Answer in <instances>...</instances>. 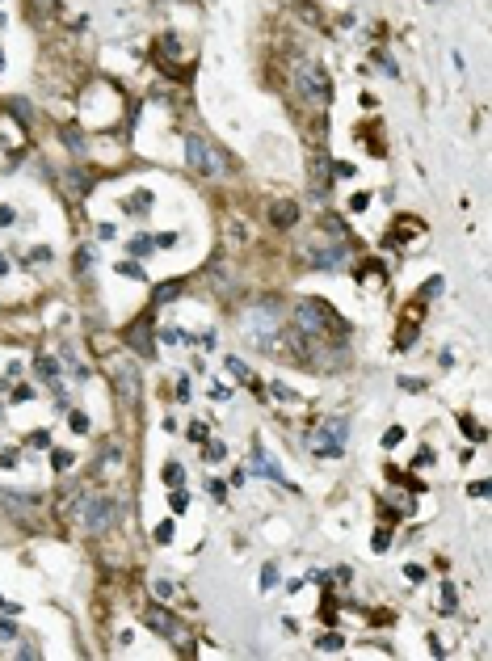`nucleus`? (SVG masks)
<instances>
[{"label":"nucleus","mask_w":492,"mask_h":661,"mask_svg":"<svg viewBox=\"0 0 492 661\" xmlns=\"http://www.w3.org/2000/svg\"><path fill=\"white\" fill-rule=\"evenodd\" d=\"M185 160H189L194 173H202V177H227V173H231V156H227L224 147H215L206 135H189V140H185Z\"/></svg>","instance_id":"nucleus-1"},{"label":"nucleus","mask_w":492,"mask_h":661,"mask_svg":"<svg viewBox=\"0 0 492 661\" xmlns=\"http://www.w3.org/2000/svg\"><path fill=\"white\" fill-rule=\"evenodd\" d=\"M295 329L299 333H324V337H328V329L345 333V321H341L328 303H320V299H303V303L295 308Z\"/></svg>","instance_id":"nucleus-2"},{"label":"nucleus","mask_w":492,"mask_h":661,"mask_svg":"<svg viewBox=\"0 0 492 661\" xmlns=\"http://www.w3.org/2000/svg\"><path fill=\"white\" fill-rule=\"evenodd\" d=\"M295 89L308 97L312 105H328L333 101V80H328V72L312 63V59H299V68H295Z\"/></svg>","instance_id":"nucleus-3"},{"label":"nucleus","mask_w":492,"mask_h":661,"mask_svg":"<svg viewBox=\"0 0 492 661\" xmlns=\"http://www.w3.org/2000/svg\"><path fill=\"white\" fill-rule=\"evenodd\" d=\"M143 623H147L152 632H160V636H164L169 645H177L181 653H189V649H194V632H189V628L181 623L177 615H169V611H164V607H147V611H143Z\"/></svg>","instance_id":"nucleus-4"},{"label":"nucleus","mask_w":492,"mask_h":661,"mask_svg":"<svg viewBox=\"0 0 492 661\" xmlns=\"http://www.w3.org/2000/svg\"><path fill=\"white\" fill-rule=\"evenodd\" d=\"M76 510H80V522H85V531H89V535H105V531L114 526V519H118L114 501H110V497H101V493H85Z\"/></svg>","instance_id":"nucleus-5"},{"label":"nucleus","mask_w":492,"mask_h":661,"mask_svg":"<svg viewBox=\"0 0 492 661\" xmlns=\"http://www.w3.org/2000/svg\"><path fill=\"white\" fill-rule=\"evenodd\" d=\"M114 392H118V400L127 409H139V400H143V379L135 371V363H127V358L114 363Z\"/></svg>","instance_id":"nucleus-6"},{"label":"nucleus","mask_w":492,"mask_h":661,"mask_svg":"<svg viewBox=\"0 0 492 661\" xmlns=\"http://www.w3.org/2000/svg\"><path fill=\"white\" fill-rule=\"evenodd\" d=\"M345 434H350V422H345V417L320 422V430L312 434V451L315 455H341V451H345Z\"/></svg>","instance_id":"nucleus-7"},{"label":"nucleus","mask_w":492,"mask_h":661,"mask_svg":"<svg viewBox=\"0 0 492 661\" xmlns=\"http://www.w3.org/2000/svg\"><path fill=\"white\" fill-rule=\"evenodd\" d=\"M303 257L312 261L315 270H337V266L345 261V249H341L337 240H333V244H328V240H308V249H303Z\"/></svg>","instance_id":"nucleus-8"},{"label":"nucleus","mask_w":492,"mask_h":661,"mask_svg":"<svg viewBox=\"0 0 492 661\" xmlns=\"http://www.w3.org/2000/svg\"><path fill=\"white\" fill-rule=\"evenodd\" d=\"M127 341H131L135 354L152 358V354H156V350H152V316H139V321L131 325V333H127Z\"/></svg>","instance_id":"nucleus-9"},{"label":"nucleus","mask_w":492,"mask_h":661,"mask_svg":"<svg viewBox=\"0 0 492 661\" xmlns=\"http://www.w3.org/2000/svg\"><path fill=\"white\" fill-rule=\"evenodd\" d=\"M118 472H122V455H118V442H105V447H101V464H97V476L114 480Z\"/></svg>","instance_id":"nucleus-10"},{"label":"nucleus","mask_w":492,"mask_h":661,"mask_svg":"<svg viewBox=\"0 0 492 661\" xmlns=\"http://www.w3.org/2000/svg\"><path fill=\"white\" fill-rule=\"evenodd\" d=\"M269 219H273L278 228H291V224L299 219V207H295V202H273V211H269Z\"/></svg>","instance_id":"nucleus-11"},{"label":"nucleus","mask_w":492,"mask_h":661,"mask_svg":"<svg viewBox=\"0 0 492 661\" xmlns=\"http://www.w3.org/2000/svg\"><path fill=\"white\" fill-rule=\"evenodd\" d=\"M0 506H9L13 519H30V501L17 497V493H9V489H0Z\"/></svg>","instance_id":"nucleus-12"},{"label":"nucleus","mask_w":492,"mask_h":661,"mask_svg":"<svg viewBox=\"0 0 492 661\" xmlns=\"http://www.w3.org/2000/svg\"><path fill=\"white\" fill-rule=\"evenodd\" d=\"M63 182H68V189H72L76 198H80V194H85V189L93 186V177L85 173V169H68V173H63Z\"/></svg>","instance_id":"nucleus-13"},{"label":"nucleus","mask_w":492,"mask_h":661,"mask_svg":"<svg viewBox=\"0 0 492 661\" xmlns=\"http://www.w3.org/2000/svg\"><path fill=\"white\" fill-rule=\"evenodd\" d=\"M177 295H181V283H164V286H156V308H160V303H173Z\"/></svg>","instance_id":"nucleus-14"},{"label":"nucleus","mask_w":492,"mask_h":661,"mask_svg":"<svg viewBox=\"0 0 492 661\" xmlns=\"http://www.w3.org/2000/svg\"><path fill=\"white\" fill-rule=\"evenodd\" d=\"M30 13H34V21H46L55 13V0H30Z\"/></svg>","instance_id":"nucleus-15"},{"label":"nucleus","mask_w":492,"mask_h":661,"mask_svg":"<svg viewBox=\"0 0 492 661\" xmlns=\"http://www.w3.org/2000/svg\"><path fill=\"white\" fill-rule=\"evenodd\" d=\"M341 645H345V640H341V636H337V632H324V636H320V640H315V649H324V653H337V649H341Z\"/></svg>","instance_id":"nucleus-16"},{"label":"nucleus","mask_w":492,"mask_h":661,"mask_svg":"<svg viewBox=\"0 0 492 661\" xmlns=\"http://www.w3.org/2000/svg\"><path fill=\"white\" fill-rule=\"evenodd\" d=\"M9 105H13V118H17V123H26V127L34 123V110H30L26 101H9Z\"/></svg>","instance_id":"nucleus-17"},{"label":"nucleus","mask_w":492,"mask_h":661,"mask_svg":"<svg viewBox=\"0 0 492 661\" xmlns=\"http://www.w3.org/2000/svg\"><path fill=\"white\" fill-rule=\"evenodd\" d=\"M147 202H152V194H147V189H139V194L131 198V215H147Z\"/></svg>","instance_id":"nucleus-18"},{"label":"nucleus","mask_w":492,"mask_h":661,"mask_svg":"<svg viewBox=\"0 0 492 661\" xmlns=\"http://www.w3.org/2000/svg\"><path fill=\"white\" fill-rule=\"evenodd\" d=\"M181 480H185L181 464H169V468H164V484H169V489H181Z\"/></svg>","instance_id":"nucleus-19"},{"label":"nucleus","mask_w":492,"mask_h":661,"mask_svg":"<svg viewBox=\"0 0 492 661\" xmlns=\"http://www.w3.org/2000/svg\"><path fill=\"white\" fill-rule=\"evenodd\" d=\"M72 459H76L72 451H55V455H51V464H55V472H63V468H72Z\"/></svg>","instance_id":"nucleus-20"},{"label":"nucleus","mask_w":492,"mask_h":661,"mask_svg":"<svg viewBox=\"0 0 492 661\" xmlns=\"http://www.w3.org/2000/svg\"><path fill=\"white\" fill-rule=\"evenodd\" d=\"M55 371H59V367H55V358H38V375H43L46 383H55Z\"/></svg>","instance_id":"nucleus-21"},{"label":"nucleus","mask_w":492,"mask_h":661,"mask_svg":"<svg viewBox=\"0 0 492 661\" xmlns=\"http://www.w3.org/2000/svg\"><path fill=\"white\" fill-rule=\"evenodd\" d=\"M273 581H278V565H266L261 568V590H273Z\"/></svg>","instance_id":"nucleus-22"},{"label":"nucleus","mask_w":492,"mask_h":661,"mask_svg":"<svg viewBox=\"0 0 492 661\" xmlns=\"http://www.w3.org/2000/svg\"><path fill=\"white\" fill-rule=\"evenodd\" d=\"M227 371H231L236 379H244V383H248V367H244L240 358H227Z\"/></svg>","instance_id":"nucleus-23"},{"label":"nucleus","mask_w":492,"mask_h":661,"mask_svg":"<svg viewBox=\"0 0 492 661\" xmlns=\"http://www.w3.org/2000/svg\"><path fill=\"white\" fill-rule=\"evenodd\" d=\"M396 442H404V430H400V425H392V430L383 434V447H396Z\"/></svg>","instance_id":"nucleus-24"},{"label":"nucleus","mask_w":492,"mask_h":661,"mask_svg":"<svg viewBox=\"0 0 492 661\" xmlns=\"http://www.w3.org/2000/svg\"><path fill=\"white\" fill-rule=\"evenodd\" d=\"M169 539H173V522H160L156 526V543H169Z\"/></svg>","instance_id":"nucleus-25"},{"label":"nucleus","mask_w":492,"mask_h":661,"mask_svg":"<svg viewBox=\"0 0 492 661\" xmlns=\"http://www.w3.org/2000/svg\"><path fill=\"white\" fill-rule=\"evenodd\" d=\"M147 249H152V236H135V244H131V253H135V257H143Z\"/></svg>","instance_id":"nucleus-26"},{"label":"nucleus","mask_w":492,"mask_h":661,"mask_svg":"<svg viewBox=\"0 0 492 661\" xmlns=\"http://www.w3.org/2000/svg\"><path fill=\"white\" fill-rule=\"evenodd\" d=\"M118 274H127V279H143V270H139L135 261H122V266H118Z\"/></svg>","instance_id":"nucleus-27"},{"label":"nucleus","mask_w":492,"mask_h":661,"mask_svg":"<svg viewBox=\"0 0 492 661\" xmlns=\"http://www.w3.org/2000/svg\"><path fill=\"white\" fill-rule=\"evenodd\" d=\"M63 140H68V147H72V152H85V143H80V135H76V131H63Z\"/></svg>","instance_id":"nucleus-28"},{"label":"nucleus","mask_w":492,"mask_h":661,"mask_svg":"<svg viewBox=\"0 0 492 661\" xmlns=\"http://www.w3.org/2000/svg\"><path fill=\"white\" fill-rule=\"evenodd\" d=\"M72 430L85 434V430H89V417H85V413H72Z\"/></svg>","instance_id":"nucleus-29"},{"label":"nucleus","mask_w":492,"mask_h":661,"mask_svg":"<svg viewBox=\"0 0 492 661\" xmlns=\"http://www.w3.org/2000/svg\"><path fill=\"white\" fill-rule=\"evenodd\" d=\"M366 207H370V194H358V198L350 202V211H366Z\"/></svg>","instance_id":"nucleus-30"},{"label":"nucleus","mask_w":492,"mask_h":661,"mask_svg":"<svg viewBox=\"0 0 492 661\" xmlns=\"http://www.w3.org/2000/svg\"><path fill=\"white\" fill-rule=\"evenodd\" d=\"M206 459H224V442H211L206 447Z\"/></svg>","instance_id":"nucleus-31"},{"label":"nucleus","mask_w":492,"mask_h":661,"mask_svg":"<svg viewBox=\"0 0 492 661\" xmlns=\"http://www.w3.org/2000/svg\"><path fill=\"white\" fill-rule=\"evenodd\" d=\"M189 438H194V442H202V438H206V425L194 422V425H189Z\"/></svg>","instance_id":"nucleus-32"},{"label":"nucleus","mask_w":492,"mask_h":661,"mask_svg":"<svg viewBox=\"0 0 492 661\" xmlns=\"http://www.w3.org/2000/svg\"><path fill=\"white\" fill-rule=\"evenodd\" d=\"M4 266H9V261H4V257H0V274H4Z\"/></svg>","instance_id":"nucleus-33"},{"label":"nucleus","mask_w":492,"mask_h":661,"mask_svg":"<svg viewBox=\"0 0 492 661\" xmlns=\"http://www.w3.org/2000/svg\"><path fill=\"white\" fill-rule=\"evenodd\" d=\"M0 68H4V55H0Z\"/></svg>","instance_id":"nucleus-34"}]
</instances>
